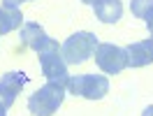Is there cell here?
Instances as JSON below:
<instances>
[{
	"label": "cell",
	"instance_id": "obj_10",
	"mask_svg": "<svg viewBox=\"0 0 153 116\" xmlns=\"http://www.w3.org/2000/svg\"><path fill=\"white\" fill-rule=\"evenodd\" d=\"M23 26V14L19 7H7L0 5V35H7L12 30H16Z\"/></svg>",
	"mask_w": 153,
	"mask_h": 116
},
{
	"label": "cell",
	"instance_id": "obj_12",
	"mask_svg": "<svg viewBox=\"0 0 153 116\" xmlns=\"http://www.w3.org/2000/svg\"><path fill=\"white\" fill-rule=\"evenodd\" d=\"M23 2H26V0H2V5H7V7H19V10H21Z\"/></svg>",
	"mask_w": 153,
	"mask_h": 116
},
{
	"label": "cell",
	"instance_id": "obj_15",
	"mask_svg": "<svg viewBox=\"0 0 153 116\" xmlns=\"http://www.w3.org/2000/svg\"><path fill=\"white\" fill-rule=\"evenodd\" d=\"M146 28L151 30V35H153V16H151V19H146Z\"/></svg>",
	"mask_w": 153,
	"mask_h": 116
},
{
	"label": "cell",
	"instance_id": "obj_14",
	"mask_svg": "<svg viewBox=\"0 0 153 116\" xmlns=\"http://www.w3.org/2000/svg\"><path fill=\"white\" fill-rule=\"evenodd\" d=\"M142 116H153V105L151 107H146V109H144V114Z\"/></svg>",
	"mask_w": 153,
	"mask_h": 116
},
{
	"label": "cell",
	"instance_id": "obj_17",
	"mask_svg": "<svg viewBox=\"0 0 153 116\" xmlns=\"http://www.w3.org/2000/svg\"><path fill=\"white\" fill-rule=\"evenodd\" d=\"M81 2H88V5H93V2H95V0H81Z\"/></svg>",
	"mask_w": 153,
	"mask_h": 116
},
{
	"label": "cell",
	"instance_id": "obj_4",
	"mask_svg": "<svg viewBox=\"0 0 153 116\" xmlns=\"http://www.w3.org/2000/svg\"><path fill=\"white\" fill-rule=\"evenodd\" d=\"M67 91L72 95L86 97V100H102L109 93V79L102 74H70L67 79Z\"/></svg>",
	"mask_w": 153,
	"mask_h": 116
},
{
	"label": "cell",
	"instance_id": "obj_7",
	"mask_svg": "<svg viewBox=\"0 0 153 116\" xmlns=\"http://www.w3.org/2000/svg\"><path fill=\"white\" fill-rule=\"evenodd\" d=\"M19 39H21L23 47H30L33 51H42V49L51 42V37L44 33V28H42L39 23H33V21H28V23L21 26V37Z\"/></svg>",
	"mask_w": 153,
	"mask_h": 116
},
{
	"label": "cell",
	"instance_id": "obj_3",
	"mask_svg": "<svg viewBox=\"0 0 153 116\" xmlns=\"http://www.w3.org/2000/svg\"><path fill=\"white\" fill-rule=\"evenodd\" d=\"M37 56H39L42 74H44L49 81H56V84L67 86V79H70V74H67V63L63 60V56H60V47H58L56 39H51L42 51H37Z\"/></svg>",
	"mask_w": 153,
	"mask_h": 116
},
{
	"label": "cell",
	"instance_id": "obj_8",
	"mask_svg": "<svg viewBox=\"0 0 153 116\" xmlns=\"http://www.w3.org/2000/svg\"><path fill=\"white\" fill-rule=\"evenodd\" d=\"M93 10H95V16L102 23H116L123 16V2L121 0H95Z\"/></svg>",
	"mask_w": 153,
	"mask_h": 116
},
{
	"label": "cell",
	"instance_id": "obj_1",
	"mask_svg": "<svg viewBox=\"0 0 153 116\" xmlns=\"http://www.w3.org/2000/svg\"><path fill=\"white\" fill-rule=\"evenodd\" d=\"M65 91L67 88L63 84L47 81L39 91H35L28 97V112L33 116H53L65 100Z\"/></svg>",
	"mask_w": 153,
	"mask_h": 116
},
{
	"label": "cell",
	"instance_id": "obj_16",
	"mask_svg": "<svg viewBox=\"0 0 153 116\" xmlns=\"http://www.w3.org/2000/svg\"><path fill=\"white\" fill-rule=\"evenodd\" d=\"M0 116H7V109H5V107H0Z\"/></svg>",
	"mask_w": 153,
	"mask_h": 116
},
{
	"label": "cell",
	"instance_id": "obj_2",
	"mask_svg": "<svg viewBox=\"0 0 153 116\" xmlns=\"http://www.w3.org/2000/svg\"><path fill=\"white\" fill-rule=\"evenodd\" d=\"M97 44H100V42H97V37L93 33L79 30V33L70 35V37L63 42L60 56H63V60H65L67 65H81V63H86L88 58L95 54Z\"/></svg>",
	"mask_w": 153,
	"mask_h": 116
},
{
	"label": "cell",
	"instance_id": "obj_5",
	"mask_svg": "<svg viewBox=\"0 0 153 116\" xmlns=\"http://www.w3.org/2000/svg\"><path fill=\"white\" fill-rule=\"evenodd\" d=\"M95 63L97 68L102 70L105 74H118L128 68V54H125L123 47H116V44H109V42H100L95 47Z\"/></svg>",
	"mask_w": 153,
	"mask_h": 116
},
{
	"label": "cell",
	"instance_id": "obj_6",
	"mask_svg": "<svg viewBox=\"0 0 153 116\" xmlns=\"http://www.w3.org/2000/svg\"><path fill=\"white\" fill-rule=\"evenodd\" d=\"M26 81H28V77L23 72H7V74H2V79H0V107L10 109L14 105L16 95L21 93V88L26 86Z\"/></svg>",
	"mask_w": 153,
	"mask_h": 116
},
{
	"label": "cell",
	"instance_id": "obj_11",
	"mask_svg": "<svg viewBox=\"0 0 153 116\" xmlns=\"http://www.w3.org/2000/svg\"><path fill=\"white\" fill-rule=\"evenodd\" d=\"M130 10L137 19H151L153 16V0H132L130 2Z\"/></svg>",
	"mask_w": 153,
	"mask_h": 116
},
{
	"label": "cell",
	"instance_id": "obj_9",
	"mask_svg": "<svg viewBox=\"0 0 153 116\" xmlns=\"http://www.w3.org/2000/svg\"><path fill=\"white\" fill-rule=\"evenodd\" d=\"M125 54H128V68H146L153 63V56L149 47L144 42H132L125 47Z\"/></svg>",
	"mask_w": 153,
	"mask_h": 116
},
{
	"label": "cell",
	"instance_id": "obj_13",
	"mask_svg": "<svg viewBox=\"0 0 153 116\" xmlns=\"http://www.w3.org/2000/svg\"><path fill=\"white\" fill-rule=\"evenodd\" d=\"M144 44L149 47V51H151V56H153V35H151L149 39H144Z\"/></svg>",
	"mask_w": 153,
	"mask_h": 116
}]
</instances>
